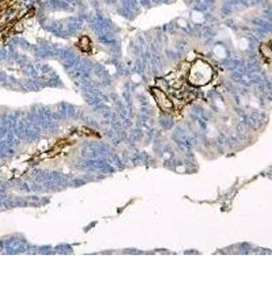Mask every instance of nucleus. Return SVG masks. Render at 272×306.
Here are the masks:
<instances>
[{"label":"nucleus","instance_id":"2","mask_svg":"<svg viewBox=\"0 0 272 306\" xmlns=\"http://www.w3.org/2000/svg\"><path fill=\"white\" fill-rule=\"evenodd\" d=\"M154 95L156 97V100L158 102V104L160 105V107L166 111V112H169L172 108H173V104L172 102L168 99V97L164 94V92H162L161 90L159 89H154Z\"/></svg>","mask_w":272,"mask_h":306},{"label":"nucleus","instance_id":"1","mask_svg":"<svg viewBox=\"0 0 272 306\" xmlns=\"http://www.w3.org/2000/svg\"><path fill=\"white\" fill-rule=\"evenodd\" d=\"M212 67L207 62L198 59L190 67L188 81L193 86H203L212 80Z\"/></svg>","mask_w":272,"mask_h":306}]
</instances>
